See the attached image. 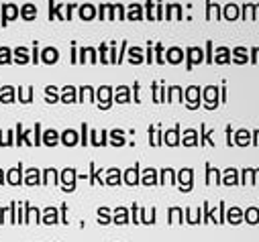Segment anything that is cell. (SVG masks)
Instances as JSON below:
<instances>
[{
  "instance_id": "1",
  "label": "cell",
  "mask_w": 259,
  "mask_h": 242,
  "mask_svg": "<svg viewBox=\"0 0 259 242\" xmlns=\"http://www.w3.org/2000/svg\"><path fill=\"white\" fill-rule=\"evenodd\" d=\"M243 220L247 224H251V226L259 224V207H247V210L243 212Z\"/></svg>"
},
{
  "instance_id": "2",
  "label": "cell",
  "mask_w": 259,
  "mask_h": 242,
  "mask_svg": "<svg viewBox=\"0 0 259 242\" xmlns=\"http://www.w3.org/2000/svg\"><path fill=\"white\" fill-rule=\"evenodd\" d=\"M229 222L231 224H241L243 222V210L241 207H231L229 210Z\"/></svg>"
},
{
  "instance_id": "3",
  "label": "cell",
  "mask_w": 259,
  "mask_h": 242,
  "mask_svg": "<svg viewBox=\"0 0 259 242\" xmlns=\"http://www.w3.org/2000/svg\"><path fill=\"white\" fill-rule=\"evenodd\" d=\"M235 61H237L239 65L249 61V55H247V49L245 47H237V49H235Z\"/></svg>"
},
{
  "instance_id": "4",
  "label": "cell",
  "mask_w": 259,
  "mask_h": 242,
  "mask_svg": "<svg viewBox=\"0 0 259 242\" xmlns=\"http://www.w3.org/2000/svg\"><path fill=\"white\" fill-rule=\"evenodd\" d=\"M219 96H217V88H208L206 90V104H208V108H215L217 104H219V100H217Z\"/></svg>"
},
{
  "instance_id": "5",
  "label": "cell",
  "mask_w": 259,
  "mask_h": 242,
  "mask_svg": "<svg viewBox=\"0 0 259 242\" xmlns=\"http://www.w3.org/2000/svg\"><path fill=\"white\" fill-rule=\"evenodd\" d=\"M251 143V132L249 130H239L237 132V145L239 147H247Z\"/></svg>"
},
{
  "instance_id": "6",
  "label": "cell",
  "mask_w": 259,
  "mask_h": 242,
  "mask_svg": "<svg viewBox=\"0 0 259 242\" xmlns=\"http://www.w3.org/2000/svg\"><path fill=\"white\" fill-rule=\"evenodd\" d=\"M243 186H253V169H245L243 173H241V179H239Z\"/></svg>"
},
{
  "instance_id": "7",
  "label": "cell",
  "mask_w": 259,
  "mask_h": 242,
  "mask_svg": "<svg viewBox=\"0 0 259 242\" xmlns=\"http://www.w3.org/2000/svg\"><path fill=\"white\" fill-rule=\"evenodd\" d=\"M227 186H235V183H239V179H237V171L235 169H229L227 173H224V179H222Z\"/></svg>"
},
{
  "instance_id": "8",
  "label": "cell",
  "mask_w": 259,
  "mask_h": 242,
  "mask_svg": "<svg viewBox=\"0 0 259 242\" xmlns=\"http://www.w3.org/2000/svg\"><path fill=\"white\" fill-rule=\"evenodd\" d=\"M224 19H229V20H235V19H239V8L235 6V4L227 6V8H224Z\"/></svg>"
},
{
  "instance_id": "9",
  "label": "cell",
  "mask_w": 259,
  "mask_h": 242,
  "mask_svg": "<svg viewBox=\"0 0 259 242\" xmlns=\"http://www.w3.org/2000/svg\"><path fill=\"white\" fill-rule=\"evenodd\" d=\"M241 19H245V20H255L253 19V4H245L243 6V17Z\"/></svg>"
},
{
  "instance_id": "10",
  "label": "cell",
  "mask_w": 259,
  "mask_h": 242,
  "mask_svg": "<svg viewBox=\"0 0 259 242\" xmlns=\"http://www.w3.org/2000/svg\"><path fill=\"white\" fill-rule=\"evenodd\" d=\"M188 98H190V106H192V108L198 106V90H194V88L190 90L188 92Z\"/></svg>"
},
{
  "instance_id": "11",
  "label": "cell",
  "mask_w": 259,
  "mask_h": 242,
  "mask_svg": "<svg viewBox=\"0 0 259 242\" xmlns=\"http://www.w3.org/2000/svg\"><path fill=\"white\" fill-rule=\"evenodd\" d=\"M229 59H231V57H229L227 49L220 47V51H219V55H217V61H219V63H224V61H229Z\"/></svg>"
},
{
  "instance_id": "12",
  "label": "cell",
  "mask_w": 259,
  "mask_h": 242,
  "mask_svg": "<svg viewBox=\"0 0 259 242\" xmlns=\"http://www.w3.org/2000/svg\"><path fill=\"white\" fill-rule=\"evenodd\" d=\"M200 59H202V53H200V49H192V51H190V63L200 61Z\"/></svg>"
},
{
  "instance_id": "13",
  "label": "cell",
  "mask_w": 259,
  "mask_h": 242,
  "mask_svg": "<svg viewBox=\"0 0 259 242\" xmlns=\"http://www.w3.org/2000/svg\"><path fill=\"white\" fill-rule=\"evenodd\" d=\"M190 177H192V171H184V173H182V181H184V189H188V187H190V181H192V179H190Z\"/></svg>"
},
{
  "instance_id": "14",
  "label": "cell",
  "mask_w": 259,
  "mask_h": 242,
  "mask_svg": "<svg viewBox=\"0 0 259 242\" xmlns=\"http://www.w3.org/2000/svg\"><path fill=\"white\" fill-rule=\"evenodd\" d=\"M100 96H102V106L106 108V106H108V96H110V90H108V88H104L102 92H100Z\"/></svg>"
},
{
  "instance_id": "15",
  "label": "cell",
  "mask_w": 259,
  "mask_h": 242,
  "mask_svg": "<svg viewBox=\"0 0 259 242\" xmlns=\"http://www.w3.org/2000/svg\"><path fill=\"white\" fill-rule=\"evenodd\" d=\"M249 61H251V63H259V47H253V49H251Z\"/></svg>"
},
{
  "instance_id": "16",
  "label": "cell",
  "mask_w": 259,
  "mask_h": 242,
  "mask_svg": "<svg viewBox=\"0 0 259 242\" xmlns=\"http://www.w3.org/2000/svg\"><path fill=\"white\" fill-rule=\"evenodd\" d=\"M127 181H129V183H137V173H135V171H129V173H127Z\"/></svg>"
},
{
  "instance_id": "17",
  "label": "cell",
  "mask_w": 259,
  "mask_h": 242,
  "mask_svg": "<svg viewBox=\"0 0 259 242\" xmlns=\"http://www.w3.org/2000/svg\"><path fill=\"white\" fill-rule=\"evenodd\" d=\"M117 212H119L117 222H125V212H127V210H122V207H120V210H117Z\"/></svg>"
},
{
  "instance_id": "18",
  "label": "cell",
  "mask_w": 259,
  "mask_h": 242,
  "mask_svg": "<svg viewBox=\"0 0 259 242\" xmlns=\"http://www.w3.org/2000/svg\"><path fill=\"white\" fill-rule=\"evenodd\" d=\"M208 179H210V181H217V183L220 181V179H219V173H217V171H210V173H208Z\"/></svg>"
},
{
  "instance_id": "19",
  "label": "cell",
  "mask_w": 259,
  "mask_h": 242,
  "mask_svg": "<svg viewBox=\"0 0 259 242\" xmlns=\"http://www.w3.org/2000/svg\"><path fill=\"white\" fill-rule=\"evenodd\" d=\"M251 143L255 147H259V130H253V138H251Z\"/></svg>"
},
{
  "instance_id": "20",
  "label": "cell",
  "mask_w": 259,
  "mask_h": 242,
  "mask_svg": "<svg viewBox=\"0 0 259 242\" xmlns=\"http://www.w3.org/2000/svg\"><path fill=\"white\" fill-rule=\"evenodd\" d=\"M145 183H153V171H149V173H145V179H143Z\"/></svg>"
},
{
  "instance_id": "21",
  "label": "cell",
  "mask_w": 259,
  "mask_h": 242,
  "mask_svg": "<svg viewBox=\"0 0 259 242\" xmlns=\"http://www.w3.org/2000/svg\"><path fill=\"white\" fill-rule=\"evenodd\" d=\"M108 210H100V220L102 222H108V214H106Z\"/></svg>"
},
{
  "instance_id": "22",
  "label": "cell",
  "mask_w": 259,
  "mask_h": 242,
  "mask_svg": "<svg viewBox=\"0 0 259 242\" xmlns=\"http://www.w3.org/2000/svg\"><path fill=\"white\" fill-rule=\"evenodd\" d=\"M253 19L259 20V4H253Z\"/></svg>"
},
{
  "instance_id": "23",
  "label": "cell",
  "mask_w": 259,
  "mask_h": 242,
  "mask_svg": "<svg viewBox=\"0 0 259 242\" xmlns=\"http://www.w3.org/2000/svg\"><path fill=\"white\" fill-rule=\"evenodd\" d=\"M253 181L259 186V169H253Z\"/></svg>"
},
{
  "instance_id": "24",
  "label": "cell",
  "mask_w": 259,
  "mask_h": 242,
  "mask_svg": "<svg viewBox=\"0 0 259 242\" xmlns=\"http://www.w3.org/2000/svg\"><path fill=\"white\" fill-rule=\"evenodd\" d=\"M167 143H172V145L176 143V134H174V132H170V134H167Z\"/></svg>"
},
{
  "instance_id": "25",
  "label": "cell",
  "mask_w": 259,
  "mask_h": 242,
  "mask_svg": "<svg viewBox=\"0 0 259 242\" xmlns=\"http://www.w3.org/2000/svg\"><path fill=\"white\" fill-rule=\"evenodd\" d=\"M170 57H172V59L176 61V59H178V57H182V53H178V51H172V53H170Z\"/></svg>"
}]
</instances>
